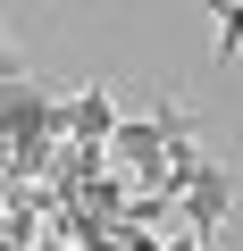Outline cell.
<instances>
[{
  "label": "cell",
  "instance_id": "cell-1",
  "mask_svg": "<svg viewBox=\"0 0 243 251\" xmlns=\"http://www.w3.org/2000/svg\"><path fill=\"white\" fill-rule=\"evenodd\" d=\"M226 209H235V176H226L218 159H201V168L176 184V226H185L193 243H210V234L226 226Z\"/></svg>",
  "mask_w": 243,
  "mask_h": 251
},
{
  "label": "cell",
  "instance_id": "cell-2",
  "mask_svg": "<svg viewBox=\"0 0 243 251\" xmlns=\"http://www.w3.org/2000/svg\"><path fill=\"white\" fill-rule=\"evenodd\" d=\"M109 134H117V100H109V84H76V92H67V143L109 151Z\"/></svg>",
  "mask_w": 243,
  "mask_h": 251
},
{
  "label": "cell",
  "instance_id": "cell-3",
  "mask_svg": "<svg viewBox=\"0 0 243 251\" xmlns=\"http://www.w3.org/2000/svg\"><path fill=\"white\" fill-rule=\"evenodd\" d=\"M218 59H243V0L218 9Z\"/></svg>",
  "mask_w": 243,
  "mask_h": 251
},
{
  "label": "cell",
  "instance_id": "cell-4",
  "mask_svg": "<svg viewBox=\"0 0 243 251\" xmlns=\"http://www.w3.org/2000/svg\"><path fill=\"white\" fill-rule=\"evenodd\" d=\"M160 251H210V243H193V234H176V243H160Z\"/></svg>",
  "mask_w": 243,
  "mask_h": 251
}]
</instances>
